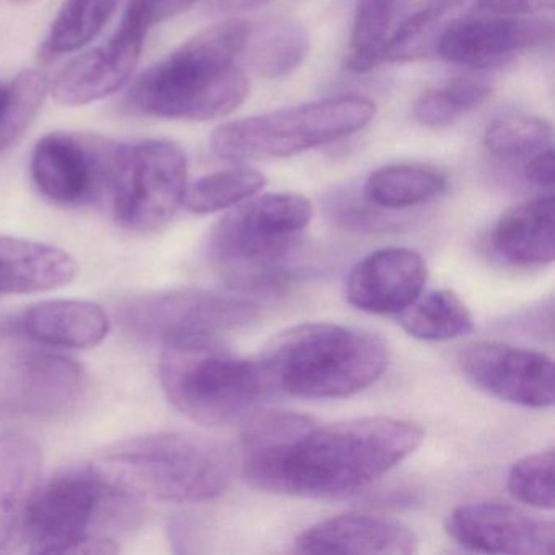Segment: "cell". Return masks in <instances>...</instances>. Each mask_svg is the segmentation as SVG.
I'll return each mask as SVG.
<instances>
[{
    "label": "cell",
    "mask_w": 555,
    "mask_h": 555,
    "mask_svg": "<svg viewBox=\"0 0 555 555\" xmlns=\"http://www.w3.org/2000/svg\"><path fill=\"white\" fill-rule=\"evenodd\" d=\"M5 90H8V86H5V83L0 82V106H2V103H4Z\"/></svg>",
    "instance_id": "obj_38"
},
{
    "label": "cell",
    "mask_w": 555,
    "mask_h": 555,
    "mask_svg": "<svg viewBox=\"0 0 555 555\" xmlns=\"http://www.w3.org/2000/svg\"><path fill=\"white\" fill-rule=\"evenodd\" d=\"M476 15V0H430L405 18L388 50L385 61L411 63L437 56L438 47L453 25Z\"/></svg>",
    "instance_id": "obj_24"
},
{
    "label": "cell",
    "mask_w": 555,
    "mask_h": 555,
    "mask_svg": "<svg viewBox=\"0 0 555 555\" xmlns=\"http://www.w3.org/2000/svg\"><path fill=\"white\" fill-rule=\"evenodd\" d=\"M121 145L102 135L53 132L35 145L31 177L47 199L86 206L109 193Z\"/></svg>",
    "instance_id": "obj_11"
},
{
    "label": "cell",
    "mask_w": 555,
    "mask_h": 555,
    "mask_svg": "<svg viewBox=\"0 0 555 555\" xmlns=\"http://www.w3.org/2000/svg\"><path fill=\"white\" fill-rule=\"evenodd\" d=\"M197 0H129L125 17L131 18L145 30L164 24L193 8Z\"/></svg>",
    "instance_id": "obj_34"
},
{
    "label": "cell",
    "mask_w": 555,
    "mask_h": 555,
    "mask_svg": "<svg viewBox=\"0 0 555 555\" xmlns=\"http://www.w3.org/2000/svg\"><path fill=\"white\" fill-rule=\"evenodd\" d=\"M444 191L447 178L425 165H388L373 171L363 184L366 203L388 210L422 206L437 199Z\"/></svg>",
    "instance_id": "obj_26"
},
{
    "label": "cell",
    "mask_w": 555,
    "mask_h": 555,
    "mask_svg": "<svg viewBox=\"0 0 555 555\" xmlns=\"http://www.w3.org/2000/svg\"><path fill=\"white\" fill-rule=\"evenodd\" d=\"M427 264L414 249L383 248L363 258L347 275L346 297L357 310L399 314L424 292Z\"/></svg>",
    "instance_id": "obj_17"
},
{
    "label": "cell",
    "mask_w": 555,
    "mask_h": 555,
    "mask_svg": "<svg viewBox=\"0 0 555 555\" xmlns=\"http://www.w3.org/2000/svg\"><path fill=\"white\" fill-rule=\"evenodd\" d=\"M17 2H31V0H17Z\"/></svg>",
    "instance_id": "obj_39"
},
{
    "label": "cell",
    "mask_w": 555,
    "mask_h": 555,
    "mask_svg": "<svg viewBox=\"0 0 555 555\" xmlns=\"http://www.w3.org/2000/svg\"><path fill=\"white\" fill-rule=\"evenodd\" d=\"M525 178L535 186L548 188V190L554 186V151H552V147L528 158L525 167Z\"/></svg>",
    "instance_id": "obj_36"
},
{
    "label": "cell",
    "mask_w": 555,
    "mask_h": 555,
    "mask_svg": "<svg viewBox=\"0 0 555 555\" xmlns=\"http://www.w3.org/2000/svg\"><path fill=\"white\" fill-rule=\"evenodd\" d=\"M87 376L74 360L48 352L15 359L0 382V411L56 418L74 411L86 395Z\"/></svg>",
    "instance_id": "obj_14"
},
{
    "label": "cell",
    "mask_w": 555,
    "mask_h": 555,
    "mask_svg": "<svg viewBox=\"0 0 555 555\" xmlns=\"http://www.w3.org/2000/svg\"><path fill=\"white\" fill-rule=\"evenodd\" d=\"M552 126L545 119L529 115H509L495 119L483 132V145L493 157L521 160L552 145Z\"/></svg>",
    "instance_id": "obj_32"
},
{
    "label": "cell",
    "mask_w": 555,
    "mask_h": 555,
    "mask_svg": "<svg viewBox=\"0 0 555 555\" xmlns=\"http://www.w3.org/2000/svg\"><path fill=\"white\" fill-rule=\"evenodd\" d=\"M398 318L409 336L428 343L457 339L474 327L469 308L447 288L422 292Z\"/></svg>",
    "instance_id": "obj_27"
},
{
    "label": "cell",
    "mask_w": 555,
    "mask_h": 555,
    "mask_svg": "<svg viewBox=\"0 0 555 555\" xmlns=\"http://www.w3.org/2000/svg\"><path fill=\"white\" fill-rule=\"evenodd\" d=\"M490 95L492 87L482 79L463 77L450 80L422 93L415 102L414 116L425 128H448L480 108Z\"/></svg>",
    "instance_id": "obj_29"
},
{
    "label": "cell",
    "mask_w": 555,
    "mask_h": 555,
    "mask_svg": "<svg viewBox=\"0 0 555 555\" xmlns=\"http://www.w3.org/2000/svg\"><path fill=\"white\" fill-rule=\"evenodd\" d=\"M460 363L474 385L502 401L528 409L554 404V363L545 353L499 340H476L461 350Z\"/></svg>",
    "instance_id": "obj_12"
},
{
    "label": "cell",
    "mask_w": 555,
    "mask_h": 555,
    "mask_svg": "<svg viewBox=\"0 0 555 555\" xmlns=\"http://www.w3.org/2000/svg\"><path fill=\"white\" fill-rule=\"evenodd\" d=\"M249 24L227 18L184 41L129 90V105L145 116L210 121L235 112L249 93L236 66L245 51Z\"/></svg>",
    "instance_id": "obj_2"
},
{
    "label": "cell",
    "mask_w": 555,
    "mask_h": 555,
    "mask_svg": "<svg viewBox=\"0 0 555 555\" xmlns=\"http://www.w3.org/2000/svg\"><path fill=\"white\" fill-rule=\"evenodd\" d=\"M31 339L63 349H90L109 333V320L100 305L83 300H44L31 305L21 320Z\"/></svg>",
    "instance_id": "obj_22"
},
{
    "label": "cell",
    "mask_w": 555,
    "mask_h": 555,
    "mask_svg": "<svg viewBox=\"0 0 555 555\" xmlns=\"http://www.w3.org/2000/svg\"><path fill=\"white\" fill-rule=\"evenodd\" d=\"M310 51L307 28L292 17L266 18L249 27L245 51L249 67L262 79H282L294 73Z\"/></svg>",
    "instance_id": "obj_25"
},
{
    "label": "cell",
    "mask_w": 555,
    "mask_h": 555,
    "mask_svg": "<svg viewBox=\"0 0 555 555\" xmlns=\"http://www.w3.org/2000/svg\"><path fill=\"white\" fill-rule=\"evenodd\" d=\"M160 379L171 404L206 427L240 421L271 391L258 360L236 356L217 336L165 343Z\"/></svg>",
    "instance_id": "obj_6"
},
{
    "label": "cell",
    "mask_w": 555,
    "mask_h": 555,
    "mask_svg": "<svg viewBox=\"0 0 555 555\" xmlns=\"http://www.w3.org/2000/svg\"><path fill=\"white\" fill-rule=\"evenodd\" d=\"M76 259L56 246L0 236V295L37 294L66 287L76 279Z\"/></svg>",
    "instance_id": "obj_21"
},
{
    "label": "cell",
    "mask_w": 555,
    "mask_h": 555,
    "mask_svg": "<svg viewBox=\"0 0 555 555\" xmlns=\"http://www.w3.org/2000/svg\"><path fill=\"white\" fill-rule=\"evenodd\" d=\"M269 0H207L209 11L214 14H242L268 4Z\"/></svg>",
    "instance_id": "obj_37"
},
{
    "label": "cell",
    "mask_w": 555,
    "mask_h": 555,
    "mask_svg": "<svg viewBox=\"0 0 555 555\" xmlns=\"http://www.w3.org/2000/svg\"><path fill=\"white\" fill-rule=\"evenodd\" d=\"M311 219L313 206L300 194L249 197L210 233V261L232 291H274L287 281L288 261Z\"/></svg>",
    "instance_id": "obj_5"
},
{
    "label": "cell",
    "mask_w": 555,
    "mask_h": 555,
    "mask_svg": "<svg viewBox=\"0 0 555 555\" xmlns=\"http://www.w3.org/2000/svg\"><path fill=\"white\" fill-rule=\"evenodd\" d=\"M135 500L108 489L90 466L61 470L38 487L22 539L34 554H79L93 529L119 528L135 516Z\"/></svg>",
    "instance_id": "obj_8"
},
{
    "label": "cell",
    "mask_w": 555,
    "mask_h": 555,
    "mask_svg": "<svg viewBox=\"0 0 555 555\" xmlns=\"http://www.w3.org/2000/svg\"><path fill=\"white\" fill-rule=\"evenodd\" d=\"M50 87L47 74L38 69L24 70L9 83L0 106V154L14 147L34 125Z\"/></svg>",
    "instance_id": "obj_31"
},
{
    "label": "cell",
    "mask_w": 555,
    "mask_h": 555,
    "mask_svg": "<svg viewBox=\"0 0 555 555\" xmlns=\"http://www.w3.org/2000/svg\"><path fill=\"white\" fill-rule=\"evenodd\" d=\"M258 317V305L240 292H157L129 298L118 308V320L125 330L164 343L186 337H219L255 323Z\"/></svg>",
    "instance_id": "obj_10"
},
{
    "label": "cell",
    "mask_w": 555,
    "mask_h": 555,
    "mask_svg": "<svg viewBox=\"0 0 555 555\" xmlns=\"http://www.w3.org/2000/svg\"><path fill=\"white\" fill-rule=\"evenodd\" d=\"M264 184L266 178L251 168L216 171L186 188L183 206L197 216L232 209L256 196Z\"/></svg>",
    "instance_id": "obj_30"
},
{
    "label": "cell",
    "mask_w": 555,
    "mask_h": 555,
    "mask_svg": "<svg viewBox=\"0 0 555 555\" xmlns=\"http://www.w3.org/2000/svg\"><path fill=\"white\" fill-rule=\"evenodd\" d=\"M555 0H476L477 15L529 17L554 9Z\"/></svg>",
    "instance_id": "obj_35"
},
{
    "label": "cell",
    "mask_w": 555,
    "mask_h": 555,
    "mask_svg": "<svg viewBox=\"0 0 555 555\" xmlns=\"http://www.w3.org/2000/svg\"><path fill=\"white\" fill-rule=\"evenodd\" d=\"M149 31L122 17L116 34L102 47L70 61L50 87L60 105L82 106L100 102L131 80Z\"/></svg>",
    "instance_id": "obj_16"
},
{
    "label": "cell",
    "mask_w": 555,
    "mask_h": 555,
    "mask_svg": "<svg viewBox=\"0 0 555 555\" xmlns=\"http://www.w3.org/2000/svg\"><path fill=\"white\" fill-rule=\"evenodd\" d=\"M493 251L513 266L552 264L555 256L554 196L535 197L506 210L490 235Z\"/></svg>",
    "instance_id": "obj_20"
},
{
    "label": "cell",
    "mask_w": 555,
    "mask_h": 555,
    "mask_svg": "<svg viewBox=\"0 0 555 555\" xmlns=\"http://www.w3.org/2000/svg\"><path fill=\"white\" fill-rule=\"evenodd\" d=\"M90 469L108 489L132 500L199 503L227 492L233 463L220 444L180 431L118 441L93 457Z\"/></svg>",
    "instance_id": "obj_3"
},
{
    "label": "cell",
    "mask_w": 555,
    "mask_h": 555,
    "mask_svg": "<svg viewBox=\"0 0 555 555\" xmlns=\"http://www.w3.org/2000/svg\"><path fill=\"white\" fill-rule=\"evenodd\" d=\"M119 0H64L40 48L44 63L82 50L102 34Z\"/></svg>",
    "instance_id": "obj_28"
},
{
    "label": "cell",
    "mask_w": 555,
    "mask_h": 555,
    "mask_svg": "<svg viewBox=\"0 0 555 555\" xmlns=\"http://www.w3.org/2000/svg\"><path fill=\"white\" fill-rule=\"evenodd\" d=\"M375 115L365 96H334L225 122L214 129L210 149L229 162L294 157L362 131Z\"/></svg>",
    "instance_id": "obj_7"
},
{
    "label": "cell",
    "mask_w": 555,
    "mask_h": 555,
    "mask_svg": "<svg viewBox=\"0 0 555 555\" xmlns=\"http://www.w3.org/2000/svg\"><path fill=\"white\" fill-rule=\"evenodd\" d=\"M418 539L404 522L386 516L347 513L305 529L295 542L301 554L409 555Z\"/></svg>",
    "instance_id": "obj_18"
},
{
    "label": "cell",
    "mask_w": 555,
    "mask_h": 555,
    "mask_svg": "<svg viewBox=\"0 0 555 555\" xmlns=\"http://www.w3.org/2000/svg\"><path fill=\"white\" fill-rule=\"evenodd\" d=\"M427 2L430 0H357L347 69L356 74L375 69L405 18Z\"/></svg>",
    "instance_id": "obj_23"
},
{
    "label": "cell",
    "mask_w": 555,
    "mask_h": 555,
    "mask_svg": "<svg viewBox=\"0 0 555 555\" xmlns=\"http://www.w3.org/2000/svg\"><path fill=\"white\" fill-rule=\"evenodd\" d=\"M269 389L337 399L375 385L389 365L383 337L359 327L305 323L279 334L258 360Z\"/></svg>",
    "instance_id": "obj_4"
},
{
    "label": "cell",
    "mask_w": 555,
    "mask_h": 555,
    "mask_svg": "<svg viewBox=\"0 0 555 555\" xmlns=\"http://www.w3.org/2000/svg\"><path fill=\"white\" fill-rule=\"evenodd\" d=\"M444 531L461 547L479 554L551 555L555 526L502 502L457 506L444 521Z\"/></svg>",
    "instance_id": "obj_13"
},
{
    "label": "cell",
    "mask_w": 555,
    "mask_h": 555,
    "mask_svg": "<svg viewBox=\"0 0 555 555\" xmlns=\"http://www.w3.org/2000/svg\"><path fill=\"white\" fill-rule=\"evenodd\" d=\"M186 188V155L173 142L151 139L121 145L108 194L119 225L149 233L177 216Z\"/></svg>",
    "instance_id": "obj_9"
},
{
    "label": "cell",
    "mask_w": 555,
    "mask_h": 555,
    "mask_svg": "<svg viewBox=\"0 0 555 555\" xmlns=\"http://www.w3.org/2000/svg\"><path fill=\"white\" fill-rule=\"evenodd\" d=\"M506 487L513 499L531 508L554 509V451H538L516 461Z\"/></svg>",
    "instance_id": "obj_33"
},
{
    "label": "cell",
    "mask_w": 555,
    "mask_h": 555,
    "mask_svg": "<svg viewBox=\"0 0 555 555\" xmlns=\"http://www.w3.org/2000/svg\"><path fill=\"white\" fill-rule=\"evenodd\" d=\"M40 444L22 431L0 435V554L24 534L25 519L41 486Z\"/></svg>",
    "instance_id": "obj_19"
},
{
    "label": "cell",
    "mask_w": 555,
    "mask_h": 555,
    "mask_svg": "<svg viewBox=\"0 0 555 555\" xmlns=\"http://www.w3.org/2000/svg\"><path fill=\"white\" fill-rule=\"evenodd\" d=\"M422 440L424 428L405 418L313 422L284 443L243 453V476L256 489L279 495H346L388 474Z\"/></svg>",
    "instance_id": "obj_1"
},
{
    "label": "cell",
    "mask_w": 555,
    "mask_h": 555,
    "mask_svg": "<svg viewBox=\"0 0 555 555\" xmlns=\"http://www.w3.org/2000/svg\"><path fill=\"white\" fill-rule=\"evenodd\" d=\"M551 18L470 15L450 28L437 56L467 69H490L552 40Z\"/></svg>",
    "instance_id": "obj_15"
}]
</instances>
